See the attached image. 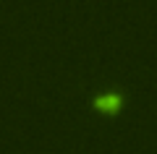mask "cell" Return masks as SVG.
<instances>
[{
  "label": "cell",
  "mask_w": 157,
  "mask_h": 154,
  "mask_svg": "<svg viewBox=\"0 0 157 154\" xmlns=\"http://www.w3.org/2000/svg\"><path fill=\"white\" fill-rule=\"evenodd\" d=\"M123 92H118V89H107V92H100L92 97V105L102 112H118L123 107Z\"/></svg>",
  "instance_id": "1"
}]
</instances>
